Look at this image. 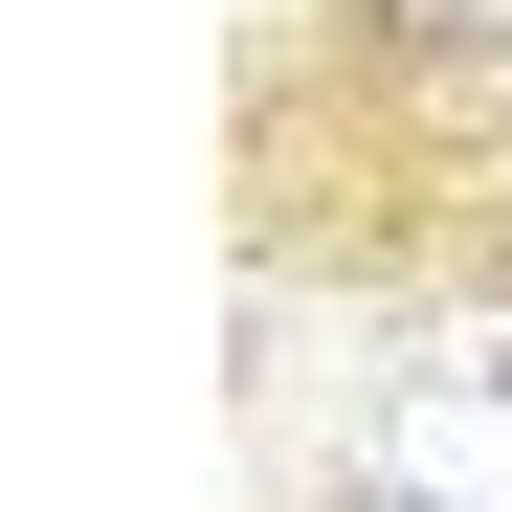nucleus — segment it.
Listing matches in <instances>:
<instances>
[{
	"mask_svg": "<svg viewBox=\"0 0 512 512\" xmlns=\"http://www.w3.org/2000/svg\"><path fill=\"white\" fill-rule=\"evenodd\" d=\"M379 512H446V490H379Z\"/></svg>",
	"mask_w": 512,
	"mask_h": 512,
	"instance_id": "obj_1",
	"label": "nucleus"
}]
</instances>
